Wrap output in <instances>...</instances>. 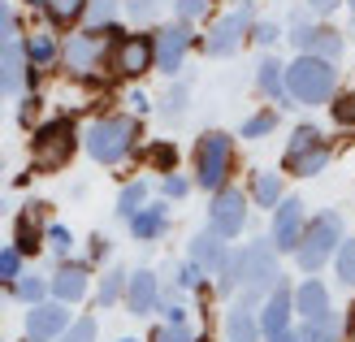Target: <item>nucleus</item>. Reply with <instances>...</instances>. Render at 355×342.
I'll use <instances>...</instances> for the list:
<instances>
[{
    "label": "nucleus",
    "instance_id": "f257e3e1",
    "mask_svg": "<svg viewBox=\"0 0 355 342\" xmlns=\"http://www.w3.org/2000/svg\"><path fill=\"white\" fill-rule=\"evenodd\" d=\"M139 139H144L139 117H130V113H109V117H100V121L87 126L83 148H87V156H92L96 165H121V160L139 148Z\"/></svg>",
    "mask_w": 355,
    "mask_h": 342
},
{
    "label": "nucleus",
    "instance_id": "f03ea898",
    "mask_svg": "<svg viewBox=\"0 0 355 342\" xmlns=\"http://www.w3.org/2000/svg\"><path fill=\"white\" fill-rule=\"evenodd\" d=\"M78 156V126L74 117H48L31 135V165L40 173H61Z\"/></svg>",
    "mask_w": 355,
    "mask_h": 342
},
{
    "label": "nucleus",
    "instance_id": "7ed1b4c3",
    "mask_svg": "<svg viewBox=\"0 0 355 342\" xmlns=\"http://www.w3.org/2000/svg\"><path fill=\"white\" fill-rule=\"evenodd\" d=\"M234 160H239L234 139H230L225 130H204L200 139H195V148H191L195 187H204V191H221V187H230Z\"/></svg>",
    "mask_w": 355,
    "mask_h": 342
},
{
    "label": "nucleus",
    "instance_id": "20e7f679",
    "mask_svg": "<svg viewBox=\"0 0 355 342\" xmlns=\"http://www.w3.org/2000/svg\"><path fill=\"white\" fill-rule=\"evenodd\" d=\"M282 78H286V96L295 104H329L338 96V69L321 57H295L282 69Z\"/></svg>",
    "mask_w": 355,
    "mask_h": 342
},
{
    "label": "nucleus",
    "instance_id": "39448f33",
    "mask_svg": "<svg viewBox=\"0 0 355 342\" xmlns=\"http://www.w3.org/2000/svg\"><path fill=\"white\" fill-rule=\"evenodd\" d=\"M343 239H347L343 234V212L325 208V212H316V217L304 225V239H299V247L291 251V256H295V264L304 268V273H321V268L334 260V251H338Z\"/></svg>",
    "mask_w": 355,
    "mask_h": 342
},
{
    "label": "nucleus",
    "instance_id": "423d86ee",
    "mask_svg": "<svg viewBox=\"0 0 355 342\" xmlns=\"http://www.w3.org/2000/svg\"><path fill=\"white\" fill-rule=\"evenodd\" d=\"M329 156L334 148L316 126H295V135L286 139V152H282V169L295 178H316V173H325Z\"/></svg>",
    "mask_w": 355,
    "mask_h": 342
},
{
    "label": "nucleus",
    "instance_id": "0eeeda50",
    "mask_svg": "<svg viewBox=\"0 0 355 342\" xmlns=\"http://www.w3.org/2000/svg\"><path fill=\"white\" fill-rule=\"evenodd\" d=\"M282 251L269 243V239H252L243 251H239V268H243V291L247 295H269L273 286L282 282Z\"/></svg>",
    "mask_w": 355,
    "mask_h": 342
},
{
    "label": "nucleus",
    "instance_id": "6e6552de",
    "mask_svg": "<svg viewBox=\"0 0 355 342\" xmlns=\"http://www.w3.org/2000/svg\"><path fill=\"white\" fill-rule=\"evenodd\" d=\"M104 69L117 78H144L148 69H152V35H113V44H109V57H104Z\"/></svg>",
    "mask_w": 355,
    "mask_h": 342
},
{
    "label": "nucleus",
    "instance_id": "1a4fd4ad",
    "mask_svg": "<svg viewBox=\"0 0 355 342\" xmlns=\"http://www.w3.org/2000/svg\"><path fill=\"white\" fill-rule=\"evenodd\" d=\"M113 35H121L117 26L113 31H83V35H69L61 44V61L69 74H92V69H104V57H109V44Z\"/></svg>",
    "mask_w": 355,
    "mask_h": 342
},
{
    "label": "nucleus",
    "instance_id": "9d476101",
    "mask_svg": "<svg viewBox=\"0 0 355 342\" xmlns=\"http://www.w3.org/2000/svg\"><path fill=\"white\" fill-rule=\"evenodd\" d=\"M208 230L217 239H239L247 230V195L239 187H221L212 191V204H208Z\"/></svg>",
    "mask_w": 355,
    "mask_h": 342
},
{
    "label": "nucleus",
    "instance_id": "9b49d317",
    "mask_svg": "<svg viewBox=\"0 0 355 342\" xmlns=\"http://www.w3.org/2000/svg\"><path fill=\"white\" fill-rule=\"evenodd\" d=\"M191 52V31L187 22H173V26H161L152 35V69H161V74H178Z\"/></svg>",
    "mask_w": 355,
    "mask_h": 342
},
{
    "label": "nucleus",
    "instance_id": "f8f14e48",
    "mask_svg": "<svg viewBox=\"0 0 355 342\" xmlns=\"http://www.w3.org/2000/svg\"><path fill=\"white\" fill-rule=\"evenodd\" d=\"M252 9H234V13H225L217 26L208 31V40H204V48H208V57H234V52L243 48V40L252 35Z\"/></svg>",
    "mask_w": 355,
    "mask_h": 342
},
{
    "label": "nucleus",
    "instance_id": "ddd939ff",
    "mask_svg": "<svg viewBox=\"0 0 355 342\" xmlns=\"http://www.w3.org/2000/svg\"><path fill=\"white\" fill-rule=\"evenodd\" d=\"M304 225H308V212H304V200L286 195L277 208H273V230H269V243L277 251H295L299 239H304Z\"/></svg>",
    "mask_w": 355,
    "mask_h": 342
},
{
    "label": "nucleus",
    "instance_id": "4468645a",
    "mask_svg": "<svg viewBox=\"0 0 355 342\" xmlns=\"http://www.w3.org/2000/svg\"><path fill=\"white\" fill-rule=\"evenodd\" d=\"M48 291L57 295V303H83L87 295H92V264H83V260H61L57 264V273L48 277Z\"/></svg>",
    "mask_w": 355,
    "mask_h": 342
},
{
    "label": "nucleus",
    "instance_id": "2eb2a0df",
    "mask_svg": "<svg viewBox=\"0 0 355 342\" xmlns=\"http://www.w3.org/2000/svg\"><path fill=\"white\" fill-rule=\"evenodd\" d=\"M286 40L299 48V57H321V61H338L343 57V35L334 31V26H308V22H299Z\"/></svg>",
    "mask_w": 355,
    "mask_h": 342
},
{
    "label": "nucleus",
    "instance_id": "dca6fc26",
    "mask_svg": "<svg viewBox=\"0 0 355 342\" xmlns=\"http://www.w3.org/2000/svg\"><path fill=\"white\" fill-rule=\"evenodd\" d=\"M48 204L40 200H31L17 208V217H13V247L22 251V256H35V251H44V230H48Z\"/></svg>",
    "mask_w": 355,
    "mask_h": 342
},
{
    "label": "nucleus",
    "instance_id": "f3484780",
    "mask_svg": "<svg viewBox=\"0 0 355 342\" xmlns=\"http://www.w3.org/2000/svg\"><path fill=\"white\" fill-rule=\"evenodd\" d=\"M69 330V308L65 303H57V299H44V303H35V308L26 312V338H35V342H52V338H61Z\"/></svg>",
    "mask_w": 355,
    "mask_h": 342
},
{
    "label": "nucleus",
    "instance_id": "a211bd4d",
    "mask_svg": "<svg viewBox=\"0 0 355 342\" xmlns=\"http://www.w3.org/2000/svg\"><path fill=\"white\" fill-rule=\"evenodd\" d=\"M126 308L135 316H152L156 308H161V277L152 273V268H135V273H126Z\"/></svg>",
    "mask_w": 355,
    "mask_h": 342
},
{
    "label": "nucleus",
    "instance_id": "6ab92c4d",
    "mask_svg": "<svg viewBox=\"0 0 355 342\" xmlns=\"http://www.w3.org/2000/svg\"><path fill=\"white\" fill-rule=\"evenodd\" d=\"M291 316H295V299H291V286H273L269 299H264V308H260V334L264 338H282V334H291Z\"/></svg>",
    "mask_w": 355,
    "mask_h": 342
},
{
    "label": "nucleus",
    "instance_id": "aec40b11",
    "mask_svg": "<svg viewBox=\"0 0 355 342\" xmlns=\"http://www.w3.org/2000/svg\"><path fill=\"white\" fill-rule=\"evenodd\" d=\"M256 308H260L256 295H243V299L230 303V312H225V342H260L264 338Z\"/></svg>",
    "mask_w": 355,
    "mask_h": 342
},
{
    "label": "nucleus",
    "instance_id": "412c9836",
    "mask_svg": "<svg viewBox=\"0 0 355 342\" xmlns=\"http://www.w3.org/2000/svg\"><path fill=\"white\" fill-rule=\"evenodd\" d=\"M225 256H230V247H225V239H217L212 230H200V234L191 239V247H187V260H191V264H200V273H204V277L217 273V268L225 264Z\"/></svg>",
    "mask_w": 355,
    "mask_h": 342
},
{
    "label": "nucleus",
    "instance_id": "4be33fe9",
    "mask_svg": "<svg viewBox=\"0 0 355 342\" xmlns=\"http://www.w3.org/2000/svg\"><path fill=\"white\" fill-rule=\"evenodd\" d=\"M130 234H135V243H156V239H165L169 234V204H161V200H148L144 208L130 217Z\"/></svg>",
    "mask_w": 355,
    "mask_h": 342
},
{
    "label": "nucleus",
    "instance_id": "5701e85b",
    "mask_svg": "<svg viewBox=\"0 0 355 342\" xmlns=\"http://www.w3.org/2000/svg\"><path fill=\"white\" fill-rule=\"evenodd\" d=\"M31 78V61H26V52L22 48H5L0 52V100L5 96H22V87Z\"/></svg>",
    "mask_w": 355,
    "mask_h": 342
},
{
    "label": "nucleus",
    "instance_id": "b1692460",
    "mask_svg": "<svg viewBox=\"0 0 355 342\" xmlns=\"http://www.w3.org/2000/svg\"><path fill=\"white\" fill-rule=\"evenodd\" d=\"M291 299H295V312L304 316V320H316V316H329V312H334L325 282H316V277H308L304 286H295Z\"/></svg>",
    "mask_w": 355,
    "mask_h": 342
},
{
    "label": "nucleus",
    "instance_id": "393cba45",
    "mask_svg": "<svg viewBox=\"0 0 355 342\" xmlns=\"http://www.w3.org/2000/svg\"><path fill=\"white\" fill-rule=\"evenodd\" d=\"M351 330V316L343 320L338 312L329 316H316V320H304V325L295 330V342H343V334Z\"/></svg>",
    "mask_w": 355,
    "mask_h": 342
},
{
    "label": "nucleus",
    "instance_id": "a878e982",
    "mask_svg": "<svg viewBox=\"0 0 355 342\" xmlns=\"http://www.w3.org/2000/svg\"><path fill=\"white\" fill-rule=\"evenodd\" d=\"M282 61H273V57H264L260 65H256V92L264 96V100H277V104H286V109H295L291 104V96H286V78H282Z\"/></svg>",
    "mask_w": 355,
    "mask_h": 342
},
{
    "label": "nucleus",
    "instance_id": "bb28decb",
    "mask_svg": "<svg viewBox=\"0 0 355 342\" xmlns=\"http://www.w3.org/2000/svg\"><path fill=\"white\" fill-rule=\"evenodd\" d=\"M22 52H26L31 69H48L52 61L61 57V44H57V35H52V31H35V35H26Z\"/></svg>",
    "mask_w": 355,
    "mask_h": 342
},
{
    "label": "nucleus",
    "instance_id": "cd10ccee",
    "mask_svg": "<svg viewBox=\"0 0 355 342\" xmlns=\"http://www.w3.org/2000/svg\"><path fill=\"white\" fill-rule=\"evenodd\" d=\"M282 200H286L282 173H252V204L256 208H277Z\"/></svg>",
    "mask_w": 355,
    "mask_h": 342
},
{
    "label": "nucleus",
    "instance_id": "c85d7f7f",
    "mask_svg": "<svg viewBox=\"0 0 355 342\" xmlns=\"http://www.w3.org/2000/svg\"><path fill=\"white\" fill-rule=\"evenodd\" d=\"M148 200H152L148 178H139V182H126V187H121V195H117V217H121V221H130Z\"/></svg>",
    "mask_w": 355,
    "mask_h": 342
},
{
    "label": "nucleus",
    "instance_id": "c756f323",
    "mask_svg": "<svg viewBox=\"0 0 355 342\" xmlns=\"http://www.w3.org/2000/svg\"><path fill=\"white\" fill-rule=\"evenodd\" d=\"M117 9H121V0H87V9H83L87 31H109L113 17H117Z\"/></svg>",
    "mask_w": 355,
    "mask_h": 342
},
{
    "label": "nucleus",
    "instance_id": "7c9ffc66",
    "mask_svg": "<svg viewBox=\"0 0 355 342\" xmlns=\"http://www.w3.org/2000/svg\"><path fill=\"white\" fill-rule=\"evenodd\" d=\"M44 291H48V277H44V273H22V277L9 286V295H13V299H22L26 308L44 303Z\"/></svg>",
    "mask_w": 355,
    "mask_h": 342
},
{
    "label": "nucleus",
    "instance_id": "2f4dec72",
    "mask_svg": "<svg viewBox=\"0 0 355 342\" xmlns=\"http://www.w3.org/2000/svg\"><path fill=\"white\" fill-rule=\"evenodd\" d=\"M208 282H212V291H217V295H234V291H239V286H243V268H239V251H230V256H225V264H221V268H217V273H212Z\"/></svg>",
    "mask_w": 355,
    "mask_h": 342
},
{
    "label": "nucleus",
    "instance_id": "473e14b6",
    "mask_svg": "<svg viewBox=\"0 0 355 342\" xmlns=\"http://www.w3.org/2000/svg\"><path fill=\"white\" fill-rule=\"evenodd\" d=\"M121 295H126V268H109V273L100 277V286H96V303L100 308H113Z\"/></svg>",
    "mask_w": 355,
    "mask_h": 342
},
{
    "label": "nucleus",
    "instance_id": "72a5a7b5",
    "mask_svg": "<svg viewBox=\"0 0 355 342\" xmlns=\"http://www.w3.org/2000/svg\"><path fill=\"white\" fill-rule=\"evenodd\" d=\"M187 109H191V87H187V83H173L169 92H165V109H161V117H165V121H182Z\"/></svg>",
    "mask_w": 355,
    "mask_h": 342
},
{
    "label": "nucleus",
    "instance_id": "f704fd0d",
    "mask_svg": "<svg viewBox=\"0 0 355 342\" xmlns=\"http://www.w3.org/2000/svg\"><path fill=\"white\" fill-rule=\"evenodd\" d=\"M277 130V109H260V113H252V117H247L243 121V139H269Z\"/></svg>",
    "mask_w": 355,
    "mask_h": 342
},
{
    "label": "nucleus",
    "instance_id": "c9c22d12",
    "mask_svg": "<svg viewBox=\"0 0 355 342\" xmlns=\"http://www.w3.org/2000/svg\"><path fill=\"white\" fill-rule=\"evenodd\" d=\"M44 247H48L57 260H69V251H74V234H69L61 221H52V225L44 230Z\"/></svg>",
    "mask_w": 355,
    "mask_h": 342
},
{
    "label": "nucleus",
    "instance_id": "e433bc0d",
    "mask_svg": "<svg viewBox=\"0 0 355 342\" xmlns=\"http://www.w3.org/2000/svg\"><path fill=\"white\" fill-rule=\"evenodd\" d=\"M44 9H48V17L57 26H69V22H78V17H83L87 0H44Z\"/></svg>",
    "mask_w": 355,
    "mask_h": 342
},
{
    "label": "nucleus",
    "instance_id": "4c0bfd02",
    "mask_svg": "<svg viewBox=\"0 0 355 342\" xmlns=\"http://www.w3.org/2000/svg\"><path fill=\"white\" fill-rule=\"evenodd\" d=\"M148 165H152L156 173H178V169H173V165H178V148H173L169 139L152 143V148H148Z\"/></svg>",
    "mask_w": 355,
    "mask_h": 342
},
{
    "label": "nucleus",
    "instance_id": "58836bf2",
    "mask_svg": "<svg viewBox=\"0 0 355 342\" xmlns=\"http://www.w3.org/2000/svg\"><path fill=\"white\" fill-rule=\"evenodd\" d=\"M334 264H338V282L355 286V239H343L338 251H334Z\"/></svg>",
    "mask_w": 355,
    "mask_h": 342
},
{
    "label": "nucleus",
    "instance_id": "ea45409f",
    "mask_svg": "<svg viewBox=\"0 0 355 342\" xmlns=\"http://www.w3.org/2000/svg\"><path fill=\"white\" fill-rule=\"evenodd\" d=\"M22 251H17V247H0V282H5V286H13L17 277H22L26 273V268H22Z\"/></svg>",
    "mask_w": 355,
    "mask_h": 342
},
{
    "label": "nucleus",
    "instance_id": "a19ab883",
    "mask_svg": "<svg viewBox=\"0 0 355 342\" xmlns=\"http://www.w3.org/2000/svg\"><path fill=\"white\" fill-rule=\"evenodd\" d=\"M100 325H96V316H78V320H69V330L57 338V342H96Z\"/></svg>",
    "mask_w": 355,
    "mask_h": 342
},
{
    "label": "nucleus",
    "instance_id": "79ce46f5",
    "mask_svg": "<svg viewBox=\"0 0 355 342\" xmlns=\"http://www.w3.org/2000/svg\"><path fill=\"white\" fill-rule=\"evenodd\" d=\"M165 5H169V0H121V9H126L135 22H152Z\"/></svg>",
    "mask_w": 355,
    "mask_h": 342
},
{
    "label": "nucleus",
    "instance_id": "37998d69",
    "mask_svg": "<svg viewBox=\"0 0 355 342\" xmlns=\"http://www.w3.org/2000/svg\"><path fill=\"white\" fill-rule=\"evenodd\" d=\"M329 113L338 126H355V92H343V96H334L329 100Z\"/></svg>",
    "mask_w": 355,
    "mask_h": 342
},
{
    "label": "nucleus",
    "instance_id": "c03bdc74",
    "mask_svg": "<svg viewBox=\"0 0 355 342\" xmlns=\"http://www.w3.org/2000/svg\"><path fill=\"white\" fill-rule=\"evenodd\" d=\"M17 44V17L9 9V0H0V52Z\"/></svg>",
    "mask_w": 355,
    "mask_h": 342
},
{
    "label": "nucleus",
    "instance_id": "a18cd8bd",
    "mask_svg": "<svg viewBox=\"0 0 355 342\" xmlns=\"http://www.w3.org/2000/svg\"><path fill=\"white\" fill-rule=\"evenodd\" d=\"M148 342H195V334H191V325H156L152 334H148Z\"/></svg>",
    "mask_w": 355,
    "mask_h": 342
},
{
    "label": "nucleus",
    "instance_id": "49530a36",
    "mask_svg": "<svg viewBox=\"0 0 355 342\" xmlns=\"http://www.w3.org/2000/svg\"><path fill=\"white\" fill-rule=\"evenodd\" d=\"M173 273H178V277H173V282H178V291H200V286L208 282V277L200 273V264H191V260H187V264H178Z\"/></svg>",
    "mask_w": 355,
    "mask_h": 342
},
{
    "label": "nucleus",
    "instance_id": "de8ad7c7",
    "mask_svg": "<svg viewBox=\"0 0 355 342\" xmlns=\"http://www.w3.org/2000/svg\"><path fill=\"white\" fill-rule=\"evenodd\" d=\"M161 191H165V200H187V195H191V178H182V173H165Z\"/></svg>",
    "mask_w": 355,
    "mask_h": 342
},
{
    "label": "nucleus",
    "instance_id": "09e8293b",
    "mask_svg": "<svg viewBox=\"0 0 355 342\" xmlns=\"http://www.w3.org/2000/svg\"><path fill=\"white\" fill-rule=\"evenodd\" d=\"M173 9H178V22H195V17L208 13V0H173Z\"/></svg>",
    "mask_w": 355,
    "mask_h": 342
},
{
    "label": "nucleus",
    "instance_id": "8fccbe9b",
    "mask_svg": "<svg viewBox=\"0 0 355 342\" xmlns=\"http://www.w3.org/2000/svg\"><path fill=\"white\" fill-rule=\"evenodd\" d=\"M87 260L92 264L109 260V234H92V239H87Z\"/></svg>",
    "mask_w": 355,
    "mask_h": 342
},
{
    "label": "nucleus",
    "instance_id": "3c124183",
    "mask_svg": "<svg viewBox=\"0 0 355 342\" xmlns=\"http://www.w3.org/2000/svg\"><path fill=\"white\" fill-rule=\"evenodd\" d=\"M252 40H256L260 48H273V44L282 40V31H277L273 22H260V26H252Z\"/></svg>",
    "mask_w": 355,
    "mask_h": 342
},
{
    "label": "nucleus",
    "instance_id": "603ef678",
    "mask_svg": "<svg viewBox=\"0 0 355 342\" xmlns=\"http://www.w3.org/2000/svg\"><path fill=\"white\" fill-rule=\"evenodd\" d=\"M161 312L169 325H187V303H178V299H161Z\"/></svg>",
    "mask_w": 355,
    "mask_h": 342
},
{
    "label": "nucleus",
    "instance_id": "864d4df0",
    "mask_svg": "<svg viewBox=\"0 0 355 342\" xmlns=\"http://www.w3.org/2000/svg\"><path fill=\"white\" fill-rule=\"evenodd\" d=\"M35 117H40V96H26L22 104H17V121H22V126H35Z\"/></svg>",
    "mask_w": 355,
    "mask_h": 342
},
{
    "label": "nucleus",
    "instance_id": "5fc2aeb1",
    "mask_svg": "<svg viewBox=\"0 0 355 342\" xmlns=\"http://www.w3.org/2000/svg\"><path fill=\"white\" fill-rule=\"evenodd\" d=\"M338 5H343V0H308V9H312V13H334Z\"/></svg>",
    "mask_w": 355,
    "mask_h": 342
},
{
    "label": "nucleus",
    "instance_id": "6e6d98bb",
    "mask_svg": "<svg viewBox=\"0 0 355 342\" xmlns=\"http://www.w3.org/2000/svg\"><path fill=\"white\" fill-rule=\"evenodd\" d=\"M130 104H135V113H148V109H152V104H148V96H144V92H135V96H130Z\"/></svg>",
    "mask_w": 355,
    "mask_h": 342
},
{
    "label": "nucleus",
    "instance_id": "4d7b16f0",
    "mask_svg": "<svg viewBox=\"0 0 355 342\" xmlns=\"http://www.w3.org/2000/svg\"><path fill=\"white\" fill-rule=\"evenodd\" d=\"M273 342H295V334H282V338H273Z\"/></svg>",
    "mask_w": 355,
    "mask_h": 342
},
{
    "label": "nucleus",
    "instance_id": "13d9d810",
    "mask_svg": "<svg viewBox=\"0 0 355 342\" xmlns=\"http://www.w3.org/2000/svg\"><path fill=\"white\" fill-rule=\"evenodd\" d=\"M347 9H351V22H355V0H347Z\"/></svg>",
    "mask_w": 355,
    "mask_h": 342
},
{
    "label": "nucleus",
    "instance_id": "bf43d9fd",
    "mask_svg": "<svg viewBox=\"0 0 355 342\" xmlns=\"http://www.w3.org/2000/svg\"><path fill=\"white\" fill-rule=\"evenodd\" d=\"M26 5H35V9H40V5H44V0H26Z\"/></svg>",
    "mask_w": 355,
    "mask_h": 342
},
{
    "label": "nucleus",
    "instance_id": "052dcab7",
    "mask_svg": "<svg viewBox=\"0 0 355 342\" xmlns=\"http://www.w3.org/2000/svg\"><path fill=\"white\" fill-rule=\"evenodd\" d=\"M117 342H139V338H117Z\"/></svg>",
    "mask_w": 355,
    "mask_h": 342
},
{
    "label": "nucleus",
    "instance_id": "680f3d73",
    "mask_svg": "<svg viewBox=\"0 0 355 342\" xmlns=\"http://www.w3.org/2000/svg\"><path fill=\"white\" fill-rule=\"evenodd\" d=\"M22 342H35V338H22Z\"/></svg>",
    "mask_w": 355,
    "mask_h": 342
},
{
    "label": "nucleus",
    "instance_id": "e2e57ef3",
    "mask_svg": "<svg viewBox=\"0 0 355 342\" xmlns=\"http://www.w3.org/2000/svg\"><path fill=\"white\" fill-rule=\"evenodd\" d=\"M195 342H204V338H195Z\"/></svg>",
    "mask_w": 355,
    "mask_h": 342
}]
</instances>
